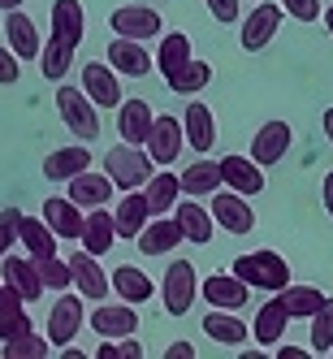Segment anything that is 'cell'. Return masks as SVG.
Wrapping results in <instances>:
<instances>
[{
    "label": "cell",
    "instance_id": "1",
    "mask_svg": "<svg viewBox=\"0 0 333 359\" xmlns=\"http://www.w3.org/2000/svg\"><path fill=\"white\" fill-rule=\"evenodd\" d=\"M83 31H87V13L79 0H53V35H48L43 53H39L43 79H53V83L65 79V69L74 65V53L83 43Z\"/></svg>",
    "mask_w": 333,
    "mask_h": 359
},
{
    "label": "cell",
    "instance_id": "2",
    "mask_svg": "<svg viewBox=\"0 0 333 359\" xmlns=\"http://www.w3.org/2000/svg\"><path fill=\"white\" fill-rule=\"evenodd\" d=\"M229 269H234L251 290L277 294V290L290 286V264H286V255H277V251H247V255H238Z\"/></svg>",
    "mask_w": 333,
    "mask_h": 359
},
{
    "label": "cell",
    "instance_id": "3",
    "mask_svg": "<svg viewBox=\"0 0 333 359\" xmlns=\"http://www.w3.org/2000/svg\"><path fill=\"white\" fill-rule=\"evenodd\" d=\"M104 173L113 177L121 191H143L147 177H151V151H143L139 143H125L121 139L104 156Z\"/></svg>",
    "mask_w": 333,
    "mask_h": 359
},
{
    "label": "cell",
    "instance_id": "4",
    "mask_svg": "<svg viewBox=\"0 0 333 359\" xmlns=\"http://www.w3.org/2000/svg\"><path fill=\"white\" fill-rule=\"evenodd\" d=\"M57 109H61V121L69 135H79L83 143H91L100 135V117H95V100L79 87H57Z\"/></svg>",
    "mask_w": 333,
    "mask_h": 359
},
{
    "label": "cell",
    "instance_id": "5",
    "mask_svg": "<svg viewBox=\"0 0 333 359\" xmlns=\"http://www.w3.org/2000/svg\"><path fill=\"white\" fill-rule=\"evenodd\" d=\"M161 294H165V312H169V316H186L191 303H195V294H199L195 264H191V260H173V264L165 269V286H161Z\"/></svg>",
    "mask_w": 333,
    "mask_h": 359
},
{
    "label": "cell",
    "instance_id": "6",
    "mask_svg": "<svg viewBox=\"0 0 333 359\" xmlns=\"http://www.w3.org/2000/svg\"><path fill=\"white\" fill-rule=\"evenodd\" d=\"M281 5H264V0H255V9L243 18V31H238V43L247 53H260V48L273 43V35L281 31Z\"/></svg>",
    "mask_w": 333,
    "mask_h": 359
},
{
    "label": "cell",
    "instance_id": "7",
    "mask_svg": "<svg viewBox=\"0 0 333 359\" xmlns=\"http://www.w3.org/2000/svg\"><path fill=\"white\" fill-rule=\"evenodd\" d=\"M251 195H243V191H212V217H217V225L221 229H229V234H251L255 229V208L247 203Z\"/></svg>",
    "mask_w": 333,
    "mask_h": 359
},
{
    "label": "cell",
    "instance_id": "8",
    "mask_svg": "<svg viewBox=\"0 0 333 359\" xmlns=\"http://www.w3.org/2000/svg\"><path fill=\"white\" fill-rule=\"evenodd\" d=\"M109 31L147 43V39H156V35L165 31V22H161L156 9H147V5H121V9H113V18H109Z\"/></svg>",
    "mask_w": 333,
    "mask_h": 359
},
{
    "label": "cell",
    "instance_id": "9",
    "mask_svg": "<svg viewBox=\"0 0 333 359\" xmlns=\"http://www.w3.org/2000/svg\"><path fill=\"white\" fill-rule=\"evenodd\" d=\"M79 329H83V294H69L61 290V299L48 307V338H53V346H65L79 338Z\"/></svg>",
    "mask_w": 333,
    "mask_h": 359
},
{
    "label": "cell",
    "instance_id": "10",
    "mask_svg": "<svg viewBox=\"0 0 333 359\" xmlns=\"http://www.w3.org/2000/svg\"><path fill=\"white\" fill-rule=\"evenodd\" d=\"M199 294H203V303H208V307L238 312V307H247V299H251V286H247L234 269H229V273H212V277L199 286Z\"/></svg>",
    "mask_w": 333,
    "mask_h": 359
},
{
    "label": "cell",
    "instance_id": "11",
    "mask_svg": "<svg viewBox=\"0 0 333 359\" xmlns=\"http://www.w3.org/2000/svg\"><path fill=\"white\" fill-rule=\"evenodd\" d=\"M69 269H74V286H79V294L83 299H91V303H100L109 294V286H113V277L100 269V260L87 251V247H79L69 255Z\"/></svg>",
    "mask_w": 333,
    "mask_h": 359
},
{
    "label": "cell",
    "instance_id": "12",
    "mask_svg": "<svg viewBox=\"0 0 333 359\" xmlns=\"http://www.w3.org/2000/svg\"><path fill=\"white\" fill-rule=\"evenodd\" d=\"M0 281H9V286L27 299V303H35L48 286H43V277H39V260L31 255H5V260H0Z\"/></svg>",
    "mask_w": 333,
    "mask_h": 359
},
{
    "label": "cell",
    "instance_id": "13",
    "mask_svg": "<svg viewBox=\"0 0 333 359\" xmlns=\"http://www.w3.org/2000/svg\"><path fill=\"white\" fill-rule=\"evenodd\" d=\"M290 139H294V130H290L286 121H264L260 130L251 135V161H260V165H277V161H286Z\"/></svg>",
    "mask_w": 333,
    "mask_h": 359
},
{
    "label": "cell",
    "instance_id": "14",
    "mask_svg": "<svg viewBox=\"0 0 333 359\" xmlns=\"http://www.w3.org/2000/svg\"><path fill=\"white\" fill-rule=\"evenodd\" d=\"M109 61H113V69L121 74V79H143L147 69H156V61L147 57L143 39H125V35L109 39Z\"/></svg>",
    "mask_w": 333,
    "mask_h": 359
},
{
    "label": "cell",
    "instance_id": "15",
    "mask_svg": "<svg viewBox=\"0 0 333 359\" xmlns=\"http://www.w3.org/2000/svg\"><path fill=\"white\" fill-rule=\"evenodd\" d=\"M91 329L100 333V338H135L139 329V316H135V303H104L91 312Z\"/></svg>",
    "mask_w": 333,
    "mask_h": 359
},
{
    "label": "cell",
    "instance_id": "16",
    "mask_svg": "<svg viewBox=\"0 0 333 359\" xmlns=\"http://www.w3.org/2000/svg\"><path fill=\"white\" fill-rule=\"evenodd\" d=\"M121 74L113 69V65H104V61H91V65H83V91L95 100L100 109H113V104H121Z\"/></svg>",
    "mask_w": 333,
    "mask_h": 359
},
{
    "label": "cell",
    "instance_id": "17",
    "mask_svg": "<svg viewBox=\"0 0 333 359\" xmlns=\"http://www.w3.org/2000/svg\"><path fill=\"white\" fill-rule=\"evenodd\" d=\"M182 139H186V126L177 117H156V126H151L147 135V151L156 165H173L177 156H182Z\"/></svg>",
    "mask_w": 333,
    "mask_h": 359
},
{
    "label": "cell",
    "instance_id": "18",
    "mask_svg": "<svg viewBox=\"0 0 333 359\" xmlns=\"http://www.w3.org/2000/svg\"><path fill=\"white\" fill-rule=\"evenodd\" d=\"M83 169H91V151H87L83 139L43 156V177H48V182H69V177H79Z\"/></svg>",
    "mask_w": 333,
    "mask_h": 359
},
{
    "label": "cell",
    "instance_id": "19",
    "mask_svg": "<svg viewBox=\"0 0 333 359\" xmlns=\"http://www.w3.org/2000/svg\"><path fill=\"white\" fill-rule=\"evenodd\" d=\"M43 217H48V225H53L61 238H74V243H83L87 217L79 212V203H74L69 195H53V199H43Z\"/></svg>",
    "mask_w": 333,
    "mask_h": 359
},
{
    "label": "cell",
    "instance_id": "20",
    "mask_svg": "<svg viewBox=\"0 0 333 359\" xmlns=\"http://www.w3.org/2000/svg\"><path fill=\"white\" fill-rule=\"evenodd\" d=\"M151 126H156V113L147 109V100H121V113H117V135H121L125 143L147 147Z\"/></svg>",
    "mask_w": 333,
    "mask_h": 359
},
{
    "label": "cell",
    "instance_id": "21",
    "mask_svg": "<svg viewBox=\"0 0 333 359\" xmlns=\"http://www.w3.org/2000/svg\"><path fill=\"white\" fill-rule=\"evenodd\" d=\"M113 177L109 173H91L83 169L79 177H69V199L79 203V208H104V203L113 199Z\"/></svg>",
    "mask_w": 333,
    "mask_h": 359
},
{
    "label": "cell",
    "instance_id": "22",
    "mask_svg": "<svg viewBox=\"0 0 333 359\" xmlns=\"http://www.w3.org/2000/svg\"><path fill=\"white\" fill-rule=\"evenodd\" d=\"M221 177H225V187H234L243 195H260L264 191V165L260 161H251V156H221Z\"/></svg>",
    "mask_w": 333,
    "mask_h": 359
},
{
    "label": "cell",
    "instance_id": "23",
    "mask_svg": "<svg viewBox=\"0 0 333 359\" xmlns=\"http://www.w3.org/2000/svg\"><path fill=\"white\" fill-rule=\"evenodd\" d=\"M31 333V316H27V299H22L9 281H0V342Z\"/></svg>",
    "mask_w": 333,
    "mask_h": 359
},
{
    "label": "cell",
    "instance_id": "24",
    "mask_svg": "<svg viewBox=\"0 0 333 359\" xmlns=\"http://www.w3.org/2000/svg\"><path fill=\"white\" fill-rule=\"evenodd\" d=\"M182 126H186V143L199 151V156H208L212 143H217V117L208 113V104H199V100H191L186 113H182Z\"/></svg>",
    "mask_w": 333,
    "mask_h": 359
},
{
    "label": "cell",
    "instance_id": "25",
    "mask_svg": "<svg viewBox=\"0 0 333 359\" xmlns=\"http://www.w3.org/2000/svg\"><path fill=\"white\" fill-rule=\"evenodd\" d=\"M5 31H9V48L22 57V61H39L43 53V43H39V31H35V22L22 13V9H9L5 13Z\"/></svg>",
    "mask_w": 333,
    "mask_h": 359
},
{
    "label": "cell",
    "instance_id": "26",
    "mask_svg": "<svg viewBox=\"0 0 333 359\" xmlns=\"http://www.w3.org/2000/svg\"><path fill=\"white\" fill-rule=\"evenodd\" d=\"M294 316L281 307V299L273 294L269 303H260V312H255V320H251V333H255V342H264V346H273V342H281L286 338V325H290Z\"/></svg>",
    "mask_w": 333,
    "mask_h": 359
},
{
    "label": "cell",
    "instance_id": "27",
    "mask_svg": "<svg viewBox=\"0 0 333 359\" xmlns=\"http://www.w3.org/2000/svg\"><path fill=\"white\" fill-rule=\"evenodd\" d=\"M173 221L182 225V238L186 243H212V229H217V217L212 208H203V203H177L173 208Z\"/></svg>",
    "mask_w": 333,
    "mask_h": 359
},
{
    "label": "cell",
    "instance_id": "28",
    "mask_svg": "<svg viewBox=\"0 0 333 359\" xmlns=\"http://www.w3.org/2000/svg\"><path fill=\"white\" fill-rule=\"evenodd\" d=\"M113 217H117V234L121 238H139L143 225H147V217H151V203H147L143 191H125V199H117Z\"/></svg>",
    "mask_w": 333,
    "mask_h": 359
},
{
    "label": "cell",
    "instance_id": "29",
    "mask_svg": "<svg viewBox=\"0 0 333 359\" xmlns=\"http://www.w3.org/2000/svg\"><path fill=\"white\" fill-rule=\"evenodd\" d=\"M121 234H117V217L109 212V208H91L87 212V229H83V243L79 247H87L91 255H104V251H113V243H117Z\"/></svg>",
    "mask_w": 333,
    "mask_h": 359
},
{
    "label": "cell",
    "instance_id": "30",
    "mask_svg": "<svg viewBox=\"0 0 333 359\" xmlns=\"http://www.w3.org/2000/svg\"><path fill=\"white\" fill-rule=\"evenodd\" d=\"M203 333H208L212 342H221V346H243V342H247V320H243L238 312L212 307V312L203 316Z\"/></svg>",
    "mask_w": 333,
    "mask_h": 359
},
{
    "label": "cell",
    "instance_id": "31",
    "mask_svg": "<svg viewBox=\"0 0 333 359\" xmlns=\"http://www.w3.org/2000/svg\"><path fill=\"white\" fill-rule=\"evenodd\" d=\"M135 243H139V251H143V255H165V251H173L177 243H182V225H177L173 217L147 221V225H143V234H139Z\"/></svg>",
    "mask_w": 333,
    "mask_h": 359
},
{
    "label": "cell",
    "instance_id": "32",
    "mask_svg": "<svg viewBox=\"0 0 333 359\" xmlns=\"http://www.w3.org/2000/svg\"><path fill=\"white\" fill-rule=\"evenodd\" d=\"M113 290H117V299H125V303H147L151 294H156L151 277H147L143 269H135V264H117V269H113Z\"/></svg>",
    "mask_w": 333,
    "mask_h": 359
},
{
    "label": "cell",
    "instance_id": "33",
    "mask_svg": "<svg viewBox=\"0 0 333 359\" xmlns=\"http://www.w3.org/2000/svg\"><path fill=\"white\" fill-rule=\"evenodd\" d=\"M57 243H61V234L48 225V217H22V247H27L35 260L57 255Z\"/></svg>",
    "mask_w": 333,
    "mask_h": 359
},
{
    "label": "cell",
    "instance_id": "34",
    "mask_svg": "<svg viewBox=\"0 0 333 359\" xmlns=\"http://www.w3.org/2000/svg\"><path fill=\"white\" fill-rule=\"evenodd\" d=\"M221 165L217 161H195V165H186L182 169V195H191V199H199V195H212V191H221Z\"/></svg>",
    "mask_w": 333,
    "mask_h": 359
},
{
    "label": "cell",
    "instance_id": "35",
    "mask_svg": "<svg viewBox=\"0 0 333 359\" xmlns=\"http://www.w3.org/2000/svg\"><path fill=\"white\" fill-rule=\"evenodd\" d=\"M143 195L151 203V217H156V212H173L177 199H182V177H177V173H151Z\"/></svg>",
    "mask_w": 333,
    "mask_h": 359
},
{
    "label": "cell",
    "instance_id": "36",
    "mask_svg": "<svg viewBox=\"0 0 333 359\" xmlns=\"http://www.w3.org/2000/svg\"><path fill=\"white\" fill-rule=\"evenodd\" d=\"M277 299H281V307H286V312H290L294 320H312L329 294H320L316 286H294V281H290L286 290H277Z\"/></svg>",
    "mask_w": 333,
    "mask_h": 359
},
{
    "label": "cell",
    "instance_id": "37",
    "mask_svg": "<svg viewBox=\"0 0 333 359\" xmlns=\"http://www.w3.org/2000/svg\"><path fill=\"white\" fill-rule=\"evenodd\" d=\"M169 91H177V95H195V91H203V87H208L212 83V65L208 61H186L182 69H177V74H169Z\"/></svg>",
    "mask_w": 333,
    "mask_h": 359
},
{
    "label": "cell",
    "instance_id": "38",
    "mask_svg": "<svg viewBox=\"0 0 333 359\" xmlns=\"http://www.w3.org/2000/svg\"><path fill=\"white\" fill-rule=\"evenodd\" d=\"M186 61H191V39H186L182 31L165 35V39H161V53H156V69H161L165 79H169V74H177V69H182Z\"/></svg>",
    "mask_w": 333,
    "mask_h": 359
},
{
    "label": "cell",
    "instance_id": "39",
    "mask_svg": "<svg viewBox=\"0 0 333 359\" xmlns=\"http://www.w3.org/2000/svg\"><path fill=\"white\" fill-rule=\"evenodd\" d=\"M0 355L5 359H48L53 355V338H48V333L39 338V333L31 329V333H22V338H9L5 346H0Z\"/></svg>",
    "mask_w": 333,
    "mask_h": 359
},
{
    "label": "cell",
    "instance_id": "40",
    "mask_svg": "<svg viewBox=\"0 0 333 359\" xmlns=\"http://www.w3.org/2000/svg\"><path fill=\"white\" fill-rule=\"evenodd\" d=\"M329 346H333V299H325L320 312L312 316V351L329 355Z\"/></svg>",
    "mask_w": 333,
    "mask_h": 359
},
{
    "label": "cell",
    "instance_id": "41",
    "mask_svg": "<svg viewBox=\"0 0 333 359\" xmlns=\"http://www.w3.org/2000/svg\"><path fill=\"white\" fill-rule=\"evenodd\" d=\"M39 277H43L48 290H69V286H74L69 260H57V255H43V260H39Z\"/></svg>",
    "mask_w": 333,
    "mask_h": 359
},
{
    "label": "cell",
    "instance_id": "42",
    "mask_svg": "<svg viewBox=\"0 0 333 359\" xmlns=\"http://www.w3.org/2000/svg\"><path fill=\"white\" fill-rule=\"evenodd\" d=\"M22 217H27V212H18V208H5V212H0V260L9 255L13 243H22Z\"/></svg>",
    "mask_w": 333,
    "mask_h": 359
},
{
    "label": "cell",
    "instance_id": "43",
    "mask_svg": "<svg viewBox=\"0 0 333 359\" xmlns=\"http://www.w3.org/2000/svg\"><path fill=\"white\" fill-rule=\"evenodd\" d=\"M95 355L100 359H143V346L130 342V338H109V342H100Z\"/></svg>",
    "mask_w": 333,
    "mask_h": 359
},
{
    "label": "cell",
    "instance_id": "44",
    "mask_svg": "<svg viewBox=\"0 0 333 359\" xmlns=\"http://www.w3.org/2000/svg\"><path fill=\"white\" fill-rule=\"evenodd\" d=\"M281 9H286L294 22H316L320 18V0H281Z\"/></svg>",
    "mask_w": 333,
    "mask_h": 359
},
{
    "label": "cell",
    "instance_id": "45",
    "mask_svg": "<svg viewBox=\"0 0 333 359\" xmlns=\"http://www.w3.org/2000/svg\"><path fill=\"white\" fill-rule=\"evenodd\" d=\"M18 61H22V57L13 53V48H9V43H0V83H5V87H9V83H18V74H22V69H18Z\"/></svg>",
    "mask_w": 333,
    "mask_h": 359
},
{
    "label": "cell",
    "instance_id": "46",
    "mask_svg": "<svg viewBox=\"0 0 333 359\" xmlns=\"http://www.w3.org/2000/svg\"><path fill=\"white\" fill-rule=\"evenodd\" d=\"M203 5L212 9L217 22H238V13H243V0H203Z\"/></svg>",
    "mask_w": 333,
    "mask_h": 359
},
{
    "label": "cell",
    "instance_id": "47",
    "mask_svg": "<svg viewBox=\"0 0 333 359\" xmlns=\"http://www.w3.org/2000/svg\"><path fill=\"white\" fill-rule=\"evenodd\" d=\"M165 359H195V346H191V342H173V346L165 351Z\"/></svg>",
    "mask_w": 333,
    "mask_h": 359
},
{
    "label": "cell",
    "instance_id": "48",
    "mask_svg": "<svg viewBox=\"0 0 333 359\" xmlns=\"http://www.w3.org/2000/svg\"><path fill=\"white\" fill-rule=\"evenodd\" d=\"M320 199H325V212L333 217V169L325 173V182H320Z\"/></svg>",
    "mask_w": 333,
    "mask_h": 359
},
{
    "label": "cell",
    "instance_id": "49",
    "mask_svg": "<svg viewBox=\"0 0 333 359\" xmlns=\"http://www.w3.org/2000/svg\"><path fill=\"white\" fill-rule=\"evenodd\" d=\"M307 355H316V351H303V346H277V359H307Z\"/></svg>",
    "mask_w": 333,
    "mask_h": 359
},
{
    "label": "cell",
    "instance_id": "50",
    "mask_svg": "<svg viewBox=\"0 0 333 359\" xmlns=\"http://www.w3.org/2000/svg\"><path fill=\"white\" fill-rule=\"evenodd\" d=\"M325 135H329V143H333V109H325Z\"/></svg>",
    "mask_w": 333,
    "mask_h": 359
},
{
    "label": "cell",
    "instance_id": "51",
    "mask_svg": "<svg viewBox=\"0 0 333 359\" xmlns=\"http://www.w3.org/2000/svg\"><path fill=\"white\" fill-rule=\"evenodd\" d=\"M9 9H22V0H0V13H9Z\"/></svg>",
    "mask_w": 333,
    "mask_h": 359
},
{
    "label": "cell",
    "instance_id": "52",
    "mask_svg": "<svg viewBox=\"0 0 333 359\" xmlns=\"http://www.w3.org/2000/svg\"><path fill=\"white\" fill-rule=\"evenodd\" d=\"M325 27H329V35H333V5L325 9Z\"/></svg>",
    "mask_w": 333,
    "mask_h": 359
},
{
    "label": "cell",
    "instance_id": "53",
    "mask_svg": "<svg viewBox=\"0 0 333 359\" xmlns=\"http://www.w3.org/2000/svg\"><path fill=\"white\" fill-rule=\"evenodd\" d=\"M329 359H333V346H329Z\"/></svg>",
    "mask_w": 333,
    "mask_h": 359
}]
</instances>
